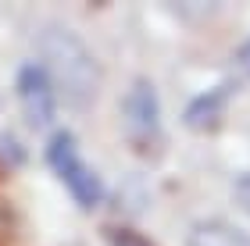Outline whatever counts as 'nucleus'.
<instances>
[{
	"label": "nucleus",
	"instance_id": "1",
	"mask_svg": "<svg viewBox=\"0 0 250 246\" xmlns=\"http://www.w3.org/2000/svg\"><path fill=\"white\" fill-rule=\"evenodd\" d=\"M40 64L50 75L58 96L68 107L86 111L100 89V64L89 47L64 25H47L40 32Z\"/></svg>",
	"mask_w": 250,
	"mask_h": 246
},
{
	"label": "nucleus",
	"instance_id": "6",
	"mask_svg": "<svg viewBox=\"0 0 250 246\" xmlns=\"http://www.w3.org/2000/svg\"><path fill=\"white\" fill-rule=\"evenodd\" d=\"M229 93H232V89L225 86V89H211V93L197 96V100L186 107L183 121H186V125H193V129H214V125H218V118H222V111H225Z\"/></svg>",
	"mask_w": 250,
	"mask_h": 246
},
{
	"label": "nucleus",
	"instance_id": "7",
	"mask_svg": "<svg viewBox=\"0 0 250 246\" xmlns=\"http://www.w3.org/2000/svg\"><path fill=\"white\" fill-rule=\"evenodd\" d=\"M232 196H236V204H240V210H247V214H250V171L236 178V186H232Z\"/></svg>",
	"mask_w": 250,
	"mask_h": 246
},
{
	"label": "nucleus",
	"instance_id": "3",
	"mask_svg": "<svg viewBox=\"0 0 250 246\" xmlns=\"http://www.w3.org/2000/svg\"><path fill=\"white\" fill-rule=\"evenodd\" d=\"M122 125L132 147H154L161 139V107H157V93L146 79H136L129 93L122 100Z\"/></svg>",
	"mask_w": 250,
	"mask_h": 246
},
{
	"label": "nucleus",
	"instance_id": "4",
	"mask_svg": "<svg viewBox=\"0 0 250 246\" xmlns=\"http://www.w3.org/2000/svg\"><path fill=\"white\" fill-rule=\"evenodd\" d=\"M15 89H18V100H21V111H25L29 125L47 129L54 121V111H58V89H54L50 75L43 72V64H36V61L21 64L15 75Z\"/></svg>",
	"mask_w": 250,
	"mask_h": 246
},
{
	"label": "nucleus",
	"instance_id": "9",
	"mask_svg": "<svg viewBox=\"0 0 250 246\" xmlns=\"http://www.w3.org/2000/svg\"><path fill=\"white\" fill-rule=\"evenodd\" d=\"M240 57H243V68L250 72V43H247V47H243V54H240Z\"/></svg>",
	"mask_w": 250,
	"mask_h": 246
},
{
	"label": "nucleus",
	"instance_id": "5",
	"mask_svg": "<svg viewBox=\"0 0 250 246\" xmlns=\"http://www.w3.org/2000/svg\"><path fill=\"white\" fill-rule=\"evenodd\" d=\"M186 246H250V232L229 221H197L186 236Z\"/></svg>",
	"mask_w": 250,
	"mask_h": 246
},
{
	"label": "nucleus",
	"instance_id": "8",
	"mask_svg": "<svg viewBox=\"0 0 250 246\" xmlns=\"http://www.w3.org/2000/svg\"><path fill=\"white\" fill-rule=\"evenodd\" d=\"M111 246H154V243H146L143 236H136L129 228H115L111 232Z\"/></svg>",
	"mask_w": 250,
	"mask_h": 246
},
{
	"label": "nucleus",
	"instance_id": "2",
	"mask_svg": "<svg viewBox=\"0 0 250 246\" xmlns=\"http://www.w3.org/2000/svg\"><path fill=\"white\" fill-rule=\"evenodd\" d=\"M47 164L54 168V175L64 182V189L72 193V200L79 207H97L100 204L104 186H100L97 171L86 164V157L79 153L72 132H54L47 139Z\"/></svg>",
	"mask_w": 250,
	"mask_h": 246
}]
</instances>
